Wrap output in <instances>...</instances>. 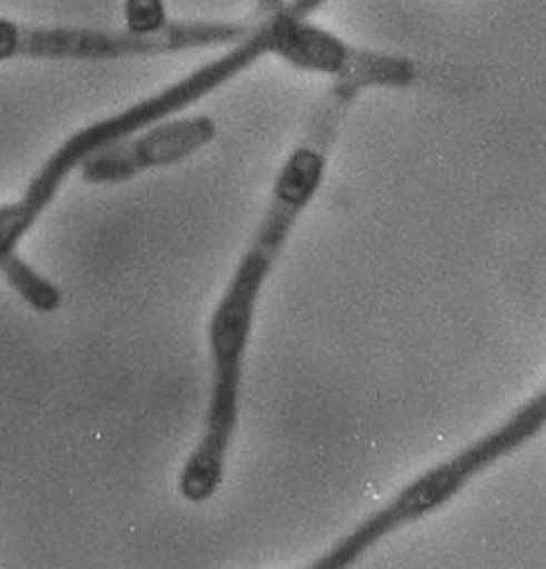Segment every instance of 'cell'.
Listing matches in <instances>:
<instances>
[{
    "label": "cell",
    "instance_id": "1",
    "mask_svg": "<svg viewBox=\"0 0 546 569\" xmlns=\"http://www.w3.org/2000/svg\"><path fill=\"white\" fill-rule=\"evenodd\" d=\"M359 94L355 86L334 81L331 90L318 104L304 141L290 152L274 181L257 231L214 310L209 322L211 395L208 416L201 440L188 457L178 480L180 495L190 503L208 501L222 487L227 455L239 420L244 357L260 290L287 248L297 220L318 194L339 124Z\"/></svg>",
    "mask_w": 546,
    "mask_h": 569
},
{
    "label": "cell",
    "instance_id": "2",
    "mask_svg": "<svg viewBox=\"0 0 546 569\" xmlns=\"http://www.w3.org/2000/svg\"><path fill=\"white\" fill-rule=\"evenodd\" d=\"M546 425V390H538L519 410L506 418L497 429L468 443L455 457L446 459L397 492L385 508L369 515L327 555L316 559L314 569H344L355 566L369 548L393 531L417 522L444 508L468 487L485 469L513 455L543 433Z\"/></svg>",
    "mask_w": 546,
    "mask_h": 569
},
{
    "label": "cell",
    "instance_id": "3",
    "mask_svg": "<svg viewBox=\"0 0 546 569\" xmlns=\"http://www.w3.org/2000/svg\"><path fill=\"white\" fill-rule=\"evenodd\" d=\"M267 18L271 22V56L297 71L346 81L361 92L369 88H408L417 79L413 58L355 48L331 30L299 16L288 2Z\"/></svg>",
    "mask_w": 546,
    "mask_h": 569
},
{
    "label": "cell",
    "instance_id": "4",
    "mask_svg": "<svg viewBox=\"0 0 546 569\" xmlns=\"http://www.w3.org/2000/svg\"><path fill=\"white\" fill-rule=\"evenodd\" d=\"M218 127L209 116L162 120L81 162V178L92 186L122 183L143 171L178 164L209 146Z\"/></svg>",
    "mask_w": 546,
    "mask_h": 569
},
{
    "label": "cell",
    "instance_id": "5",
    "mask_svg": "<svg viewBox=\"0 0 546 569\" xmlns=\"http://www.w3.org/2000/svg\"><path fill=\"white\" fill-rule=\"evenodd\" d=\"M0 273L9 286L37 311H56L62 306V295L58 286L48 278L37 273L27 260L20 259L16 252L0 260Z\"/></svg>",
    "mask_w": 546,
    "mask_h": 569
},
{
    "label": "cell",
    "instance_id": "6",
    "mask_svg": "<svg viewBox=\"0 0 546 569\" xmlns=\"http://www.w3.org/2000/svg\"><path fill=\"white\" fill-rule=\"evenodd\" d=\"M122 16L125 30L135 34H157L171 22L165 0H125Z\"/></svg>",
    "mask_w": 546,
    "mask_h": 569
},
{
    "label": "cell",
    "instance_id": "7",
    "mask_svg": "<svg viewBox=\"0 0 546 569\" xmlns=\"http://www.w3.org/2000/svg\"><path fill=\"white\" fill-rule=\"evenodd\" d=\"M20 43H22V28L0 18V60L18 56Z\"/></svg>",
    "mask_w": 546,
    "mask_h": 569
},
{
    "label": "cell",
    "instance_id": "8",
    "mask_svg": "<svg viewBox=\"0 0 546 569\" xmlns=\"http://www.w3.org/2000/svg\"><path fill=\"white\" fill-rule=\"evenodd\" d=\"M285 2L287 0H259L257 2V13H259L260 18H265V16L274 13V11H278Z\"/></svg>",
    "mask_w": 546,
    "mask_h": 569
}]
</instances>
